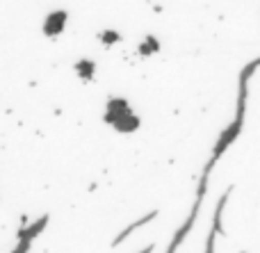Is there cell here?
Listing matches in <instances>:
<instances>
[{
  "instance_id": "obj_1",
  "label": "cell",
  "mask_w": 260,
  "mask_h": 253,
  "mask_svg": "<svg viewBox=\"0 0 260 253\" xmlns=\"http://www.w3.org/2000/svg\"><path fill=\"white\" fill-rule=\"evenodd\" d=\"M64 21H67V14H64V12H55V14H50V18L46 21V34L53 37L55 32H62Z\"/></svg>"
},
{
  "instance_id": "obj_3",
  "label": "cell",
  "mask_w": 260,
  "mask_h": 253,
  "mask_svg": "<svg viewBox=\"0 0 260 253\" xmlns=\"http://www.w3.org/2000/svg\"><path fill=\"white\" fill-rule=\"evenodd\" d=\"M217 228H212L210 235H208V244H206V253H215V240H217Z\"/></svg>"
},
{
  "instance_id": "obj_5",
  "label": "cell",
  "mask_w": 260,
  "mask_h": 253,
  "mask_svg": "<svg viewBox=\"0 0 260 253\" xmlns=\"http://www.w3.org/2000/svg\"><path fill=\"white\" fill-rule=\"evenodd\" d=\"M78 71H80L85 78H89V76H91V71H94V64H89V62H80V64H78Z\"/></svg>"
},
{
  "instance_id": "obj_2",
  "label": "cell",
  "mask_w": 260,
  "mask_h": 253,
  "mask_svg": "<svg viewBox=\"0 0 260 253\" xmlns=\"http://www.w3.org/2000/svg\"><path fill=\"white\" fill-rule=\"evenodd\" d=\"M153 217H155V214H148V217L139 219V222H137V224H133V226H128V228H126V231H123V233H121V235H119V237H117V244H119V242H123V240H126V237H128V235H130V233H133V231H135V228H139V226H142V224H148V222H151V219H153Z\"/></svg>"
},
{
  "instance_id": "obj_6",
  "label": "cell",
  "mask_w": 260,
  "mask_h": 253,
  "mask_svg": "<svg viewBox=\"0 0 260 253\" xmlns=\"http://www.w3.org/2000/svg\"><path fill=\"white\" fill-rule=\"evenodd\" d=\"M103 39H105V41H117V39H119V34H114V32H105Z\"/></svg>"
},
{
  "instance_id": "obj_4",
  "label": "cell",
  "mask_w": 260,
  "mask_h": 253,
  "mask_svg": "<svg viewBox=\"0 0 260 253\" xmlns=\"http://www.w3.org/2000/svg\"><path fill=\"white\" fill-rule=\"evenodd\" d=\"M30 242L32 240L21 237V240H18V244H16V249H14V253H27V251H30Z\"/></svg>"
},
{
  "instance_id": "obj_7",
  "label": "cell",
  "mask_w": 260,
  "mask_h": 253,
  "mask_svg": "<svg viewBox=\"0 0 260 253\" xmlns=\"http://www.w3.org/2000/svg\"><path fill=\"white\" fill-rule=\"evenodd\" d=\"M153 249H151V246H148V249H144V251H139V253H151Z\"/></svg>"
}]
</instances>
